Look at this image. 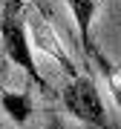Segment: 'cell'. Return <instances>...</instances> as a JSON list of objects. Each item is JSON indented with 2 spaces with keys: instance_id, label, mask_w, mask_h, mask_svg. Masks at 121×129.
Instances as JSON below:
<instances>
[{
  "instance_id": "5",
  "label": "cell",
  "mask_w": 121,
  "mask_h": 129,
  "mask_svg": "<svg viewBox=\"0 0 121 129\" xmlns=\"http://www.w3.org/2000/svg\"><path fill=\"white\" fill-rule=\"evenodd\" d=\"M0 106L14 123H26L32 115V95L29 92H0Z\"/></svg>"
},
{
  "instance_id": "4",
  "label": "cell",
  "mask_w": 121,
  "mask_h": 129,
  "mask_svg": "<svg viewBox=\"0 0 121 129\" xmlns=\"http://www.w3.org/2000/svg\"><path fill=\"white\" fill-rule=\"evenodd\" d=\"M29 26H32V32H35V46L43 49V52L52 55V57H58V63H64V69L69 72V75H75V66H72V60L64 55V49H61V43H58L55 32H52V26L41 17V14H32Z\"/></svg>"
},
{
  "instance_id": "6",
  "label": "cell",
  "mask_w": 121,
  "mask_h": 129,
  "mask_svg": "<svg viewBox=\"0 0 121 129\" xmlns=\"http://www.w3.org/2000/svg\"><path fill=\"white\" fill-rule=\"evenodd\" d=\"M26 0H3V14H20Z\"/></svg>"
},
{
  "instance_id": "3",
  "label": "cell",
  "mask_w": 121,
  "mask_h": 129,
  "mask_svg": "<svg viewBox=\"0 0 121 129\" xmlns=\"http://www.w3.org/2000/svg\"><path fill=\"white\" fill-rule=\"evenodd\" d=\"M72 17H75V26L81 32V43H84V52L89 57H98L101 52L95 49L92 43V17H95V9H98V0H66Z\"/></svg>"
},
{
  "instance_id": "7",
  "label": "cell",
  "mask_w": 121,
  "mask_h": 129,
  "mask_svg": "<svg viewBox=\"0 0 121 129\" xmlns=\"http://www.w3.org/2000/svg\"><path fill=\"white\" fill-rule=\"evenodd\" d=\"M46 129H75V126H69L64 118H49V123H46Z\"/></svg>"
},
{
  "instance_id": "2",
  "label": "cell",
  "mask_w": 121,
  "mask_h": 129,
  "mask_svg": "<svg viewBox=\"0 0 121 129\" xmlns=\"http://www.w3.org/2000/svg\"><path fill=\"white\" fill-rule=\"evenodd\" d=\"M0 40H3V52L12 63H17L37 86H46L37 72L35 55H32V43L26 37V26L20 20V14H0Z\"/></svg>"
},
{
  "instance_id": "1",
  "label": "cell",
  "mask_w": 121,
  "mask_h": 129,
  "mask_svg": "<svg viewBox=\"0 0 121 129\" xmlns=\"http://www.w3.org/2000/svg\"><path fill=\"white\" fill-rule=\"evenodd\" d=\"M61 101H64V109L72 118H78L81 123L95 129H118L104 106V98L98 92L95 80L87 75H72L69 86H64V92H61Z\"/></svg>"
}]
</instances>
